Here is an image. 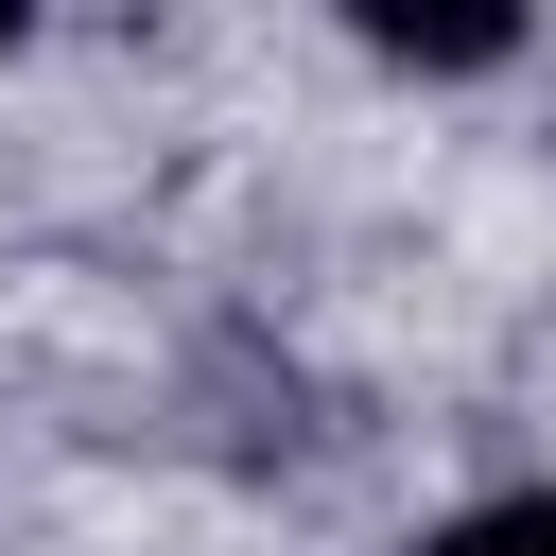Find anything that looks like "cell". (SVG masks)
<instances>
[{"label": "cell", "mask_w": 556, "mask_h": 556, "mask_svg": "<svg viewBox=\"0 0 556 556\" xmlns=\"http://www.w3.org/2000/svg\"><path fill=\"white\" fill-rule=\"evenodd\" d=\"M365 52H382V70H452V87H469V70H521V17H365Z\"/></svg>", "instance_id": "obj_1"}, {"label": "cell", "mask_w": 556, "mask_h": 556, "mask_svg": "<svg viewBox=\"0 0 556 556\" xmlns=\"http://www.w3.org/2000/svg\"><path fill=\"white\" fill-rule=\"evenodd\" d=\"M417 556H556V486H486V504L417 521Z\"/></svg>", "instance_id": "obj_2"}, {"label": "cell", "mask_w": 556, "mask_h": 556, "mask_svg": "<svg viewBox=\"0 0 556 556\" xmlns=\"http://www.w3.org/2000/svg\"><path fill=\"white\" fill-rule=\"evenodd\" d=\"M17 35H35V17H0V52H17Z\"/></svg>", "instance_id": "obj_3"}]
</instances>
